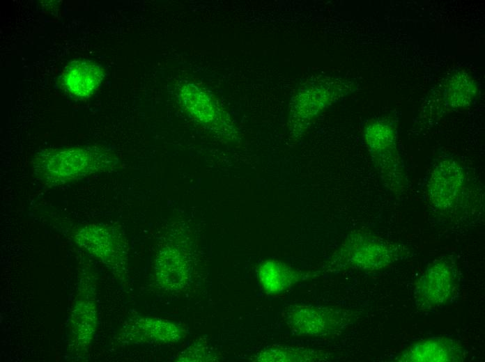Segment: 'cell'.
<instances>
[{"label":"cell","mask_w":485,"mask_h":362,"mask_svg":"<svg viewBox=\"0 0 485 362\" xmlns=\"http://www.w3.org/2000/svg\"><path fill=\"white\" fill-rule=\"evenodd\" d=\"M284 319L295 334L324 337L344 329L351 322L352 315L344 309L295 304L287 308Z\"/></svg>","instance_id":"4"},{"label":"cell","mask_w":485,"mask_h":362,"mask_svg":"<svg viewBox=\"0 0 485 362\" xmlns=\"http://www.w3.org/2000/svg\"><path fill=\"white\" fill-rule=\"evenodd\" d=\"M465 173L453 159H444L436 165L429 176L426 191L432 206L443 212L456 209L468 192Z\"/></svg>","instance_id":"5"},{"label":"cell","mask_w":485,"mask_h":362,"mask_svg":"<svg viewBox=\"0 0 485 362\" xmlns=\"http://www.w3.org/2000/svg\"><path fill=\"white\" fill-rule=\"evenodd\" d=\"M155 275L162 288H182L188 278L187 261L183 252L174 246L162 248L156 258Z\"/></svg>","instance_id":"11"},{"label":"cell","mask_w":485,"mask_h":362,"mask_svg":"<svg viewBox=\"0 0 485 362\" xmlns=\"http://www.w3.org/2000/svg\"><path fill=\"white\" fill-rule=\"evenodd\" d=\"M387 123L376 122L366 129V139L376 169L384 186L392 192H404L406 175L397 150L395 134Z\"/></svg>","instance_id":"3"},{"label":"cell","mask_w":485,"mask_h":362,"mask_svg":"<svg viewBox=\"0 0 485 362\" xmlns=\"http://www.w3.org/2000/svg\"><path fill=\"white\" fill-rule=\"evenodd\" d=\"M259 282L268 294L284 293L298 283L302 276L301 272L277 260H268L258 269Z\"/></svg>","instance_id":"14"},{"label":"cell","mask_w":485,"mask_h":362,"mask_svg":"<svg viewBox=\"0 0 485 362\" xmlns=\"http://www.w3.org/2000/svg\"><path fill=\"white\" fill-rule=\"evenodd\" d=\"M323 354L305 347L273 346L261 352L256 356L258 361H315L323 359Z\"/></svg>","instance_id":"15"},{"label":"cell","mask_w":485,"mask_h":362,"mask_svg":"<svg viewBox=\"0 0 485 362\" xmlns=\"http://www.w3.org/2000/svg\"><path fill=\"white\" fill-rule=\"evenodd\" d=\"M115 164V159L102 151L71 148L49 152L40 157L34 171L46 184L60 185L109 170Z\"/></svg>","instance_id":"2"},{"label":"cell","mask_w":485,"mask_h":362,"mask_svg":"<svg viewBox=\"0 0 485 362\" xmlns=\"http://www.w3.org/2000/svg\"><path fill=\"white\" fill-rule=\"evenodd\" d=\"M183 108L194 120L215 132L226 134L231 125L226 114L215 100L205 92L192 85H185L180 90Z\"/></svg>","instance_id":"9"},{"label":"cell","mask_w":485,"mask_h":362,"mask_svg":"<svg viewBox=\"0 0 485 362\" xmlns=\"http://www.w3.org/2000/svg\"><path fill=\"white\" fill-rule=\"evenodd\" d=\"M456 286L454 268L445 260L430 265L416 281L414 298L418 307L431 309L442 306L453 296Z\"/></svg>","instance_id":"7"},{"label":"cell","mask_w":485,"mask_h":362,"mask_svg":"<svg viewBox=\"0 0 485 362\" xmlns=\"http://www.w3.org/2000/svg\"><path fill=\"white\" fill-rule=\"evenodd\" d=\"M103 77L102 70L88 61H74L63 75L66 88L77 97H88L99 87Z\"/></svg>","instance_id":"13"},{"label":"cell","mask_w":485,"mask_h":362,"mask_svg":"<svg viewBox=\"0 0 485 362\" xmlns=\"http://www.w3.org/2000/svg\"><path fill=\"white\" fill-rule=\"evenodd\" d=\"M76 243L113 271L125 269L127 246L121 234L114 228L86 225L76 231Z\"/></svg>","instance_id":"6"},{"label":"cell","mask_w":485,"mask_h":362,"mask_svg":"<svg viewBox=\"0 0 485 362\" xmlns=\"http://www.w3.org/2000/svg\"><path fill=\"white\" fill-rule=\"evenodd\" d=\"M403 244L364 231L350 234L334 254L330 266L336 269L376 271L408 254Z\"/></svg>","instance_id":"1"},{"label":"cell","mask_w":485,"mask_h":362,"mask_svg":"<svg viewBox=\"0 0 485 362\" xmlns=\"http://www.w3.org/2000/svg\"><path fill=\"white\" fill-rule=\"evenodd\" d=\"M181 330L174 323L156 317H138L129 320L122 327L119 338L131 343H161L177 341Z\"/></svg>","instance_id":"10"},{"label":"cell","mask_w":485,"mask_h":362,"mask_svg":"<svg viewBox=\"0 0 485 362\" xmlns=\"http://www.w3.org/2000/svg\"><path fill=\"white\" fill-rule=\"evenodd\" d=\"M93 286L86 283L80 288L70 320V345L73 353L84 354L94 337L98 324V310Z\"/></svg>","instance_id":"8"},{"label":"cell","mask_w":485,"mask_h":362,"mask_svg":"<svg viewBox=\"0 0 485 362\" xmlns=\"http://www.w3.org/2000/svg\"><path fill=\"white\" fill-rule=\"evenodd\" d=\"M461 349L454 340L433 338L416 343L399 356L402 361H454L459 360Z\"/></svg>","instance_id":"12"}]
</instances>
